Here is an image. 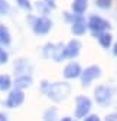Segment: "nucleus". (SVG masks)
Masks as SVG:
<instances>
[{"label":"nucleus","mask_w":117,"mask_h":121,"mask_svg":"<svg viewBox=\"0 0 117 121\" xmlns=\"http://www.w3.org/2000/svg\"><path fill=\"white\" fill-rule=\"evenodd\" d=\"M75 102H77V107H75V118H84L87 117V114L90 112L91 110V101L87 98V97H77L75 98Z\"/></svg>","instance_id":"nucleus-6"},{"label":"nucleus","mask_w":117,"mask_h":121,"mask_svg":"<svg viewBox=\"0 0 117 121\" xmlns=\"http://www.w3.org/2000/svg\"><path fill=\"white\" fill-rule=\"evenodd\" d=\"M95 4L98 7H101V9H108L111 6V0H97Z\"/></svg>","instance_id":"nucleus-21"},{"label":"nucleus","mask_w":117,"mask_h":121,"mask_svg":"<svg viewBox=\"0 0 117 121\" xmlns=\"http://www.w3.org/2000/svg\"><path fill=\"white\" fill-rule=\"evenodd\" d=\"M113 52H114V55H117V43L114 45V49H113Z\"/></svg>","instance_id":"nucleus-26"},{"label":"nucleus","mask_w":117,"mask_h":121,"mask_svg":"<svg viewBox=\"0 0 117 121\" xmlns=\"http://www.w3.org/2000/svg\"><path fill=\"white\" fill-rule=\"evenodd\" d=\"M10 12V4L7 3V0H0V16H6Z\"/></svg>","instance_id":"nucleus-18"},{"label":"nucleus","mask_w":117,"mask_h":121,"mask_svg":"<svg viewBox=\"0 0 117 121\" xmlns=\"http://www.w3.org/2000/svg\"><path fill=\"white\" fill-rule=\"evenodd\" d=\"M46 4H48L49 9H55V2L54 0H46Z\"/></svg>","instance_id":"nucleus-24"},{"label":"nucleus","mask_w":117,"mask_h":121,"mask_svg":"<svg viewBox=\"0 0 117 121\" xmlns=\"http://www.w3.org/2000/svg\"><path fill=\"white\" fill-rule=\"evenodd\" d=\"M0 121H7V117H6V114L0 112Z\"/></svg>","instance_id":"nucleus-25"},{"label":"nucleus","mask_w":117,"mask_h":121,"mask_svg":"<svg viewBox=\"0 0 117 121\" xmlns=\"http://www.w3.org/2000/svg\"><path fill=\"white\" fill-rule=\"evenodd\" d=\"M111 94L113 92H111L110 88H107L104 85H100L94 91V98H95L97 104H100V105H107L111 101Z\"/></svg>","instance_id":"nucleus-7"},{"label":"nucleus","mask_w":117,"mask_h":121,"mask_svg":"<svg viewBox=\"0 0 117 121\" xmlns=\"http://www.w3.org/2000/svg\"><path fill=\"white\" fill-rule=\"evenodd\" d=\"M69 91H71L69 84H67V82H55V84H49L46 86L45 92L52 101L58 102V101H62L64 98H67Z\"/></svg>","instance_id":"nucleus-1"},{"label":"nucleus","mask_w":117,"mask_h":121,"mask_svg":"<svg viewBox=\"0 0 117 121\" xmlns=\"http://www.w3.org/2000/svg\"><path fill=\"white\" fill-rule=\"evenodd\" d=\"M61 121H71V118H68V117H64V118H62Z\"/></svg>","instance_id":"nucleus-27"},{"label":"nucleus","mask_w":117,"mask_h":121,"mask_svg":"<svg viewBox=\"0 0 117 121\" xmlns=\"http://www.w3.org/2000/svg\"><path fill=\"white\" fill-rule=\"evenodd\" d=\"M88 7V0H74L71 4V9L75 14H82Z\"/></svg>","instance_id":"nucleus-13"},{"label":"nucleus","mask_w":117,"mask_h":121,"mask_svg":"<svg viewBox=\"0 0 117 121\" xmlns=\"http://www.w3.org/2000/svg\"><path fill=\"white\" fill-rule=\"evenodd\" d=\"M16 3L19 7L25 9V10H32V3L31 0H16Z\"/></svg>","instance_id":"nucleus-19"},{"label":"nucleus","mask_w":117,"mask_h":121,"mask_svg":"<svg viewBox=\"0 0 117 121\" xmlns=\"http://www.w3.org/2000/svg\"><path fill=\"white\" fill-rule=\"evenodd\" d=\"M80 49H81V43H80L78 40L74 39V40L68 42V45H65V46H64V51H62V53H64V59H65V58L72 59V58L78 56Z\"/></svg>","instance_id":"nucleus-8"},{"label":"nucleus","mask_w":117,"mask_h":121,"mask_svg":"<svg viewBox=\"0 0 117 121\" xmlns=\"http://www.w3.org/2000/svg\"><path fill=\"white\" fill-rule=\"evenodd\" d=\"M12 43V35L4 25H0V46H9Z\"/></svg>","instance_id":"nucleus-12"},{"label":"nucleus","mask_w":117,"mask_h":121,"mask_svg":"<svg viewBox=\"0 0 117 121\" xmlns=\"http://www.w3.org/2000/svg\"><path fill=\"white\" fill-rule=\"evenodd\" d=\"M81 66L77 64V62H69L65 68H64V77L68 78V79H74V78H78L81 75Z\"/></svg>","instance_id":"nucleus-10"},{"label":"nucleus","mask_w":117,"mask_h":121,"mask_svg":"<svg viewBox=\"0 0 117 121\" xmlns=\"http://www.w3.org/2000/svg\"><path fill=\"white\" fill-rule=\"evenodd\" d=\"M32 29H33V32L36 35H46L49 30L52 29V22L46 16H39V17H36L33 20Z\"/></svg>","instance_id":"nucleus-4"},{"label":"nucleus","mask_w":117,"mask_h":121,"mask_svg":"<svg viewBox=\"0 0 117 121\" xmlns=\"http://www.w3.org/2000/svg\"><path fill=\"white\" fill-rule=\"evenodd\" d=\"M43 121H56V110L49 108L45 112V115H43Z\"/></svg>","instance_id":"nucleus-17"},{"label":"nucleus","mask_w":117,"mask_h":121,"mask_svg":"<svg viewBox=\"0 0 117 121\" xmlns=\"http://www.w3.org/2000/svg\"><path fill=\"white\" fill-rule=\"evenodd\" d=\"M26 65H27V64H26L25 59H19V60H16V62H14V71L23 73V72H26Z\"/></svg>","instance_id":"nucleus-16"},{"label":"nucleus","mask_w":117,"mask_h":121,"mask_svg":"<svg viewBox=\"0 0 117 121\" xmlns=\"http://www.w3.org/2000/svg\"><path fill=\"white\" fill-rule=\"evenodd\" d=\"M12 85H13V82H12L9 75L0 73V91H2V92H6V91H9L12 88Z\"/></svg>","instance_id":"nucleus-14"},{"label":"nucleus","mask_w":117,"mask_h":121,"mask_svg":"<svg viewBox=\"0 0 117 121\" xmlns=\"http://www.w3.org/2000/svg\"><path fill=\"white\" fill-rule=\"evenodd\" d=\"M98 36V42H100V45L103 48H110V45H111V35L110 33H100V35H97Z\"/></svg>","instance_id":"nucleus-15"},{"label":"nucleus","mask_w":117,"mask_h":121,"mask_svg":"<svg viewBox=\"0 0 117 121\" xmlns=\"http://www.w3.org/2000/svg\"><path fill=\"white\" fill-rule=\"evenodd\" d=\"M101 75V69H100V66H97V65H91V66H88V68H85V71H82L81 72V84H82V86H88L95 78H98Z\"/></svg>","instance_id":"nucleus-5"},{"label":"nucleus","mask_w":117,"mask_h":121,"mask_svg":"<svg viewBox=\"0 0 117 121\" xmlns=\"http://www.w3.org/2000/svg\"><path fill=\"white\" fill-rule=\"evenodd\" d=\"M13 85H14L16 89H22L23 91L25 88L32 85V77H31V75H27V73H22V75H19V77L14 79Z\"/></svg>","instance_id":"nucleus-11"},{"label":"nucleus","mask_w":117,"mask_h":121,"mask_svg":"<svg viewBox=\"0 0 117 121\" xmlns=\"http://www.w3.org/2000/svg\"><path fill=\"white\" fill-rule=\"evenodd\" d=\"M23 101H25V92L22 89L14 88V89H12L9 92L6 101H4V105L7 108H18V107H20V105L23 104Z\"/></svg>","instance_id":"nucleus-3"},{"label":"nucleus","mask_w":117,"mask_h":121,"mask_svg":"<svg viewBox=\"0 0 117 121\" xmlns=\"http://www.w3.org/2000/svg\"><path fill=\"white\" fill-rule=\"evenodd\" d=\"M106 121H117V114H110L106 117Z\"/></svg>","instance_id":"nucleus-23"},{"label":"nucleus","mask_w":117,"mask_h":121,"mask_svg":"<svg viewBox=\"0 0 117 121\" xmlns=\"http://www.w3.org/2000/svg\"><path fill=\"white\" fill-rule=\"evenodd\" d=\"M87 27H90L91 32H93V35L97 36V35H100V33H103L106 29H108V27H110V23H108L107 20H104L103 17L95 16V14H94V16H91V17L88 19Z\"/></svg>","instance_id":"nucleus-2"},{"label":"nucleus","mask_w":117,"mask_h":121,"mask_svg":"<svg viewBox=\"0 0 117 121\" xmlns=\"http://www.w3.org/2000/svg\"><path fill=\"white\" fill-rule=\"evenodd\" d=\"M84 121H100V118L97 115H87L84 117Z\"/></svg>","instance_id":"nucleus-22"},{"label":"nucleus","mask_w":117,"mask_h":121,"mask_svg":"<svg viewBox=\"0 0 117 121\" xmlns=\"http://www.w3.org/2000/svg\"><path fill=\"white\" fill-rule=\"evenodd\" d=\"M85 30H87V25L85 22L82 20L81 17V14H77V16L72 19V26H71V32L77 35V36H81L85 33Z\"/></svg>","instance_id":"nucleus-9"},{"label":"nucleus","mask_w":117,"mask_h":121,"mask_svg":"<svg viewBox=\"0 0 117 121\" xmlns=\"http://www.w3.org/2000/svg\"><path fill=\"white\" fill-rule=\"evenodd\" d=\"M7 60H9V53L4 51L3 46H0V65L7 64Z\"/></svg>","instance_id":"nucleus-20"}]
</instances>
